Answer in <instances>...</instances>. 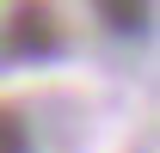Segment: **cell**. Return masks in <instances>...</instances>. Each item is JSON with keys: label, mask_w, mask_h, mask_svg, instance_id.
Wrapping results in <instances>:
<instances>
[{"label": "cell", "mask_w": 160, "mask_h": 153, "mask_svg": "<svg viewBox=\"0 0 160 153\" xmlns=\"http://www.w3.org/2000/svg\"><path fill=\"white\" fill-rule=\"evenodd\" d=\"M6 49H12V55H31V61H43V55H56V49H62V31H56V19H49L43 6H25V12H12Z\"/></svg>", "instance_id": "1"}, {"label": "cell", "mask_w": 160, "mask_h": 153, "mask_svg": "<svg viewBox=\"0 0 160 153\" xmlns=\"http://www.w3.org/2000/svg\"><path fill=\"white\" fill-rule=\"evenodd\" d=\"M0 153H31V123L0 104Z\"/></svg>", "instance_id": "2"}, {"label": "cell", "mask_w": 160, "mask_h": 153, "mask_svg": "<svg viewBox=\"0 0 160 153\" xmlns=\"http://www.w3.org/2000/svg\"><path fill=\"white\" fill-rule=\"evenodd\" d=\"M148 19H154L148 6H105V25H111V31H129V37H142Z\"/></svg>", "instance_id": "3"}]
</instances>
